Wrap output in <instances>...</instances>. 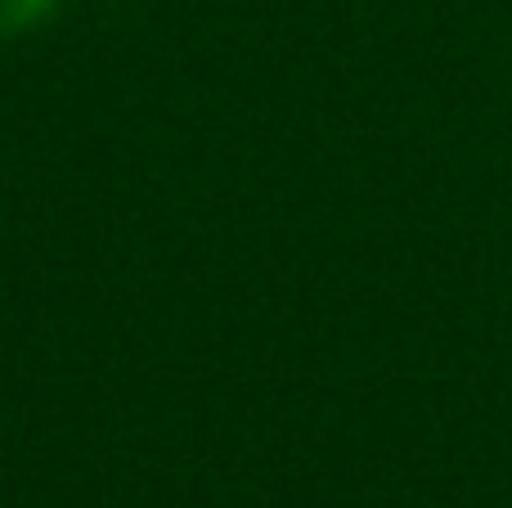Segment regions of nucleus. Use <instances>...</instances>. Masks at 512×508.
Returning <instances> with one entry per match:
<instances>
[{
	"label": "nucleus",
	"mask_w": 512,
	"mask_h": 508,
	"mask_svg": "<svg viewBox=\"0 0 512 508\" xmlns=\"http://www.w3.org/2000/svg\"><path fill=\"white\" fill-rule=\"evenodd\" d=\"M54 9V0H0V36H14L23 27L41 23Z\"/></svg>",
	"instance_id": "1"
}]
</instances>
